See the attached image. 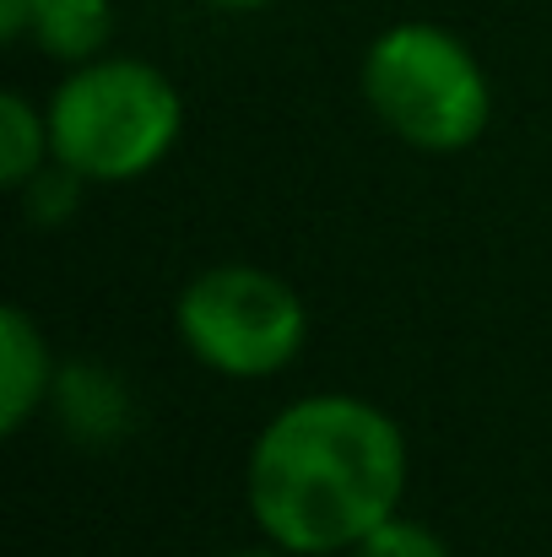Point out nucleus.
I'll return each mask as SVG.
<instances>
[{"label":"nucleus","instance_id":"1","mask_svg":"<svg viewBox=\"0 0 552 557\" xmlns=\"http://www.w3.org/2000/svg\"><path fill=\"white\" fill-rule=\"evenodd\" d=\"M406 493V438L358 395L282 406L249 449V515L282 547L331 557L358 547Z\"/></svg>","mask_w":552,"mask_h":557},{"label":"nucleus","instance_id":"2","mask_svg":"<svg viewBox=\"0 0 552 557\" xmlns=\"http://www.w3.org/2000/svg\"><path fill=\"white\" fill-rule=\"evenodd\" d=\"M180 92L147 60H87L49 98V147L82 180H136L180 136Z\"/></svg>","mask_w":552,"mask_h":557},{"label":"nucleus","instance_id":"3","mask_svg":"<svg viewBox=\"0 0 552 557\" xmlns=\"http://www.w3.org/2000/svg\"><path fill=\"white\" fill-rule=\"evenodd\" d=\"M364 98L379 125L417 152H461L493 114L477 54L433 22H401L368 44Z\"/></svg>","mask_w":552,"mask_h":557},{"label":"nucleus","instance_id":"4","mask_svg":"<svg viewBox=\"0 0 552 557\" xmlns=\"http://www.w3.org/2000/svg\"><path fill=\"white\" fill-rule=\"evenodd\" d=\"M180 336L206 369L228 379L282 373L309 336L304 298L260 265H211L180 298Z\"/></svg>","mask_w":552,"mask_h":557},{"label":"nucleus","instance_id":"5","mask_svg":"<svg viewBox=\"0 0 552 557\" xmlns=\"http://www.w3.org/2000/svg\"><path fill=\"white\" fill-rule=\"evenodd\" d=\"M49 384H54V358L44 331L22 309H5L0 314V428L16 433L33 417V406H44Z\"/></svg>","mask_w":552,"mask_h":557},{"label":"nucleus","instance_id":"6","mask_svg":"<svg viewBox=\"0 0 552 557\" xmlns=\"http://www.w3.org/2000/svg\"><path fill=\"white\" fill-rule=\"evenodd\" d=\"M114 33V11L109 0H38L33 5V22H27V38L54 54V60H76L87 65Z\"/></svg>","mask_w":552,"mask_h":557},{"label":"nucleus","instance_id":"7","mask_svg":"<svg viewBox=\"0 0 552 557\" xmlns=\"http://www.w3.org/2000/svg\"><path fill=\"white\" fill-rule=\"evenodd\" d=\"M49 158H54L49 114H38L22 92H5L0 98V185L22 189Z\"/></svg>","mask_w":552,"mask_h":557},{"label":"nucleus","instance_id":"8","mask_svg":"<svg viewBox=\"0 0 552 557\" xmlns=\"http://www.w3.org/2000/svg\"><path fill=\"white\" fill-rule=\"evenodd\" d=\"M353 553H358V557H450V553H444V542H439L428 525L401 520V515L379 520V525L368 531Z\"/></svg>","mask_w":552,"mask_h":557},{"label":"nucleus","instance_id":"9","mask_svg":"<svg viewBox=\"0 0 552 557\" xmlns=\"http://www.w3.org/2000/svg\"><path fill=\"white\" fill-rule=\"evenodd\" d=\"M76 185H82L76 169H65L60 158L44 163V169L22 185V195H27V216H33V222H54V216H65V211L76 206Z\"/></svg>","mask_w":552,"mask_h":557},{"label":"nucleus","instance_id":"10","mask_svg":"<svg viewBox=\"0 0 552 557\" xmlns=\"http://www.w3.org/2000/svg\"><path fill=\"white\" fill-rule=\"evenodd\" d=\"M33 5H38V0H0V38H27Z\"/></svg>","mask_w":552,"mask_h":557},{"label":"nucleus","instance_id":"11","mask_svg":"<svg viewBox=\"0 0 552 557\" xmlns=\"http://www.w3.org/2000/svg\"><path fill=\"white\" fill-rule=\"evenodd\" d=\"M206 5H222V11H260V5H271V0H206Z\"/></svg>","mask_w":552,"mask_h":557},{"label":"nucleus","instance_id":"12","mask_svg":"<svg viewBox=\"0 0 552 557\" xmlns=\"http://www.w3.org/2000/svg\"><path fill=\"white\" fill-rule=\"evenodd\" d=\"M233 557H282V553H233Z\"/></svg>","mask_w":552,"mask_h":557}]
</instances>
